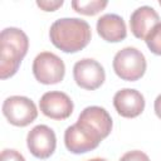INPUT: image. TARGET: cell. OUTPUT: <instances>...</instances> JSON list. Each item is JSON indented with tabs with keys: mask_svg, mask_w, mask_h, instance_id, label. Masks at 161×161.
<instances>
[{
	"mask_svg": "<svg viewBox=\"0 0 161 161\" xmlns=\"http://www.w3.org/2000/svg\"><path fill=\"white\" fill-rule=\"evenodd\" d=\"M52 44L64 53H77L86 48L92 38L89 24L78 18H62L50 25Z\"/></svg>",
	"mask_w": 161,
	"mask_h": 161,
	"instance_id": "6da1fadb",
	"label": "cell"
},
{
	"mask_svg": "<svg viewBox=\"0 0 161 161\" xmlns=\"http://www.w3.org/2000/svg\"><path fill=\"white\" fill-rule=\"evenodd\" d=\"M29 49L28 35L19 28H5L0 34V78L13 77Z\"/></svg>",
	"mask_w": 161,
	"mask_h": 161,
	"instance_id": "7a4b0ae2",
	"label": "cell"
},
{
	"mask_svg": "<svg viewBox=\"0 0 161 161\" xmlns=\"http://www.w3.org/2000/svg\"><path fill=\"white\" fill-rule=\"evenodd\" d=\"M113 70L123 80L136 82L146 72V58L141 50L133 47H126L118 50L113 58Z\"/></svg>",
	"mask_w": 161,
	"mask_h": 161,
	"instance_id": "3957f363",
	"label": "cell"
},
{
	"mask_svg": "<svg viewBox=\"0 0 161 161\" xmlns=\"http://www.w3.org/2000/svg\"><path fill=\"white\" fill-rule=\"evenodd\" d=\"M33 74L42 84H57L65 74L64 62L52 52H42L33 60Z\"/></svg>",
	"mask_w": 161,
	"mask_h": 161,
	"instance_id": "277c9868",
	"label": "cell"
},
{
	"mask_svg": "<svg viewBox=\"0 0 161 161\" xmlns=\"http://www.w3.org/2000/svg\"><path fill=\"white\" fill-rule=\"evenodd\" d=\"M3 114L16 127H25L35 121L38 109L35 103L24 96H10L3 103Z\"/></svg>",
	"mask_w": 161,
	"mask_h": 161,
	"instance_id": "5b68a950",
	"label": "cell"
},
{
	"mask_svg": "<svg viewBox=\"0 0 161 161\" xmlns=\"http://www.w3.org/2000/svg\"><path fill=\"white\" fill-rule=\"evenodd\" d=\"M73 78L78 87L87 91H94L103 84L106 73L103 67L97 60L83 58L74 64Z\"/></svg>",
	"mask_w": 161,
	"mask_h": 161,
	"instance_id": "8992f818",
	"label": "cell"
},
{
	"mask_svg": "<svg viewBox=\"0 0 161 161\" xmlns=\"http://www.w3.org/2000/svg\"><path fill=\"white\" fill-rule=\"evenodd\" d=\"M77 123L92 132L94 136H97L101 140H104L112 131V118L109 113L99 106H89L86 107L78 119Z\"/></svg>",
	"mask_w": 161,
	"mask_h": 161,
	"instance_id": "52a82bcc",
	"label": "cell"
},
{
	"mask_svg": "<svg viewBox=\"0 0 161 161\" xmlns=\"http://www.w3.org/2000/svg\"><path fill=\"white\" fill-rule=\"evenodd\" d=\"M26 145L30 153L36 158H48L55 151L57 137L50 127L47 125H38L28 132Z\"/></svg>",
	"mask_w": 161,
	"mask_h": 161,
	"instance_id": "ba28073f",
	"label": "cell"
},
{
	"mask_svg": "<svg viewBox=\"0 0 161 161\" xmlns=\"http://www.w3.org/2000/svg\"><path fill=\"white\" fill-rule=\"evenodd\" d=\"M42 113L52 119H65L73 113V101L68 94L59 91H50L42 96L39 101Z\"/></svg>",
	"mask_w": 161,
	"mask_h": 161,
	"instance_id": "9c48e42d",
	"label": "cell"
},
{
	"mask_svg": "<svg viewBox=\"0 0 161 161\" xmlns=\"http://www.w3.org/2000/svg\"><path fill=\"white\" fill-rule=\"evenodd\" d=\"M101 138L94 136L92 132L78 125L77 122L69 126L64 132V143L68 151L72 153H86L98 147Z\"/></svg>",
	"mask_w": 161,
	"mask_h": 161,
	"instance_id": "30bf717a",
	"label": "cell"
},
{
	"mask_svg": "<svg viewBox=\"0 0 161 161\" xmlns=\"http://www.w3.org/2000/svg\"><path fill=\"white\" fill-rule=\"evenodd\" d=\"M113 106L117 113L125 118H135L145 109L143 96L132 88H123L113 96Z\"/></svg>",
	"mask_w": 161,
	"mask_h": 161,
	"instance_id": "8fae6325",
	"label": "cell"
},
{
	"mask_svg": "<svg viewBox=\"0 0 161 161\" xmlns=\"http://www.w3.org/2000/svg\"><path fill=\"white\" fill-rule=\"evenodd\" d=\"M160 23V16L151 6H140L130 16V28L132 34L138 39H145L147 34Z\"/></svg>",
	"mask_w": 161,
	"mask_h": 161,
	"instance_id": "7c38bea8",
	"label": "cell"
},
{
	"mask_svg": "<svg viewBox=\"0 0 161 161\" xmlns=\"http://www.w3.org/2000/svg\"><path fill=\"white\" fill-rule=\"evenodd\" d=\"M98 35L109 43H118L127 36L125 20L117 14H104L97 20Z\"/></svg>",
	"mask_w": 161,
	"mask_h": 161,
	"instance_id": "4fadbf2b",
	"label": "cell"
},
{
	"mask_svg": "<svg viewBox=\"0 0 161 161\" xmlns=\"http://www.w3.org/2000/svg\"><path fill=\"white\" fill-rule=\"evenodd\" d=\"M107 5H108L107 1H101V0H89V1L74 0L72 1V8L74 9V11H77L78 14L89 15V16L101 13Z\"/></svg>",
	"mask_w": 161,
	"mask_h": 161,
	"instance_id": "5bb4252c",
	"label": "cell"
},
{
	"mask_svg": "<svg viewBox=\"0 0 161 161\" xmlns=\"http://www.w3.org/2000/svg\"><path fill=\"white\" fill-rule=\"evenodd\" d=\"M147 48L156 55H161V21L153 26V29L145 38Z\"/></svg>",
	"mask_w": 161,
	"mask_h": 161,
	"instance_id": "9a60e30c",
	"label": "cell"
},
{
	"mask_svg": "<svg viewBox=\"0 0 161 161\" xmlns=\"http://www.w3.org/2000/svg\"><path fill=\"white\" fill-rule=\"evenodd\" d=\"M119 161H150V158L145 152H142L140 150H133V151L126 152L119 158Z\"/></svg>",
	"mask_w": 161,
	"mask_h": 161,
	"instance_id": "2e32d148",
	"label": "cell"
},
{
	"mask_svg": "<svg viewBox=\"0 0 161 161\" xmlns=\"http://www.w3.org/2000/svg\"><path fill=\"white\" fill-rule=\"evenodd\" d=\"M0 161H25V158L19 151L13 148H5L1 151Z\"/></svg>",
	"mask_w": 161,
	"mask_h": 161,
	"instance_id": "e0dca14e",
	"label": "cell"
},
{
	"mask_svg": "<svg viewBox=\"0 0 161 161\" xmlns=\"http://www.w3.org/2000/svg\"><path fill=\"white\" fill-rule=\"evenodd\" d=\"M36 5L44 11H55L63 5V0H38Z\"/></svg>",
	"mask_w": 161,
	"mask_h": 161,
	"instance_id": "ac0fdd59",
	"label": "cell"
},
{
	"mask_svg": "<svg viewBox=\"0 0 161 161\" xmlns=\"http://www.w3.org/2000/svg\"><path fill=\"white\" fill-rule=\"evenodd\" d=\"M153 109H155V113L156 116L161 119V94H158L155 99V103H153Z\"/></svg>",
	"mask_w": 161,
	"mask_h": 161,
	"instance_id": "d6986e66",
	"label": "cell"
},
{
	"mask_svg": "<svg viewBox=\"0 0 161 161\" xmlns=\"http://www.w3.org/2000/svg\"><path fill=\"white\" fill-rule=\"evenodd\" d=\"M87 161H107L106 158H101V157H96V158H91V160H87Z\"/></svg>",
	"mask_w": 161,
	"mask_h": 161,
	"instance_id": "ffe728a7",
	"label": "cell"
},
{
	"mask_svg": "<svg viewBox=\"0 0 161 161\" xmlns=\"http://www.w3.org/2000/svg\"><path fill=\"white\" fill-rule=\"evenodd\" d=\"M158 4H160V6H161V1H160V3H158Z\"/></svg>",
	"mask_w": 161,
	"mask_h": 161,
	"instance_id": "44dd1931",
	"label": "cell"
}]
</instances>
